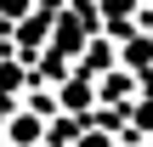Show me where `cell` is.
<instances>
[{
    "label": "cell",
    "instance_id": "6da1fadb",
    "mask_svg": "<svg viewBox=\"0 0 153 147\" xmlns=\"http://www.w3.org/2000/svg\"><path fill=\"white\" fill-rule=\"evenodd\" d=\"M34 136H40L34 119H17V125H11V142H34Z\"/></svg>",
    "mask_w": 153,
    "mask_h": 147
}]
</instances>
